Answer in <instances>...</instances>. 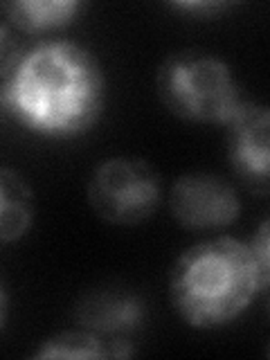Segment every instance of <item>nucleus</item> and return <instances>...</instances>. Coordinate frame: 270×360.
Returning a JSON list of instances; mask_svg holds the SVG:
<instances>
[{
	"instance_id": "obj_9",
	"label": "nucleus",
	"mask_w": 270,
	"mask_h": 360,
	"mask_svg": "<svg viewBox=\"0 0 270 360\" xmlns=\"http://www.w3.org/2000/svg\"><path fill=\"white\" fill-rule=\"evenodd\" d=\"M34 191L16 169L0 167V248L16 243L34 223Z\"/></svg>"
},
{
	"instance_id": "obj_4",
	"label": "nucleus",
	"mask_w": 270,
	"mask_h": 360,
	"mask_svg": "<svg viewBox=\"0 0 270 360\" xmlns=\"http://www.w3.org/2000/svg\"><path fill=\"white\" fill-rule=\"evenodd\" d=\"M88 202L110 225H140L160 207L162 180L149 160L112 155L101 160L88 178Z\"/></svg>"
},
{
	"instance_id": "obj_12",
	"label": "nucleus",
	"mask_w": 270,
	"mask_h": 360,
	"mask_svg": "<svg viewBox=\"0 0 270 360\" xmlns=\"http://www.w3.org/2000/svg\"><path fill=\"white\" fill-rule=\"evenodd\" d=\"M248 245H250L252 259H255V264H257L262 286L268 292V284H270V223H268V219L262 221L257 234L252 236V241L248 243Z\"/></svg>"
},
{
	"instance_id": "obj_7",
	"label": "nucleus",
	"mask_w": 270,
	"mask_h": 360,
	"mask_svg": "<svg viewBox=\"0 0 270 360\" xmlns=\"http://www.w3.org/2000/svg\"><path fill=\"white\" fill-rule=\"evenodd\" d=\"M146 320V304L122 290H99L88 295L77 309L82 329L104 338H127L142 329Z\"/></svg>"
},
{
	"instance_id": "obj_10",
	"label": "nucleus",
	"mask_w": 270,
	"mask_h": 360,
	"mask_svg": "<svg viewBox=\"0 0 270 360\" xmlns=\"http://www.w3.org/2000/svg\"><path fill=\"white\" fill-rule=\"evenodd\" d=\"M135 347L127 338H104L93 331H61L34 352V358L52 360V358H131Z\"/></svg>"
},
{
	"instance_id": "obj_2",
	"label": "nucleus",
	"mask_w": 270,
	"mask_h": 360,
	"mask_svg": "<svg viewBox=\"0 0 270 360\" xmlns=\"http://www.w3.org/2000/svg\"><path fill=\"white\" fill-rule=\"evenodd\" d=\"M259 292L266 295L250 245L232 236L189 245L169 270V302L198 331L234 322Z\"/></svg>"
},
{
	"instance_id": "obj_1",
	"label": "nucleus",
	"mask_w": 270,
	"mask_h": 360,
	"mask_svg": "<svg viewBox=\"0 0 270 360\" xmlns=\"http://www.w3.org/2000/svg\"><path fill=\"white\" fill-rule=\"evenodd\" d=\"M104 104V68L93 50L70 39H48L25 50L0 86V108L27 131L56 140L88 133Z\"/></svg>"
},
{
	"instance_id": "obj_11",
	"label": "nucleus",
	"mask_w": 270,
	"mask_h": 360,
	"mask_svg": "<svg viewBox=\"0 0 270 360\" xmlns=\"http://www.w3.org/2000/svg\"><path fill=\"white\" fill-rule=\"evenodd\" d=\"M22 54H25V48H22L18 32L5 18H0V86L16 70Z\"/></svg>"
},
{
	"instance_id": "obj_5",
	"label": "nucleus",
	"mask_w": 270,
	"mask_h": 360,
	"mask_svg": "<svg viewBox=\"0 0 270 360\" xmlns=\"http://www.w3.org/2000/svg\"><path fill=\"white\" fill-rule=\"evenodd\" d=\"M169 210L180 228L212 232L236 223L243 205L230 180L210 172H191L174 180L169 189Z\"/></svg>"
},
{
	"instance_id": "obj_13",
	"label": "nucleus",
	"mask_w": 270,
	"mask_h": 360,
	"mask_svg": "<svg viewBox=\"0 0 270 360\" xmlns=\"http://www.w3.org/2000/svg\"><path fill=\"white\" fill-rule=\"evenodd\" d=\"M172 7L198 18H210V16H219L228 7V3H205V0H198V3H174Z\"/></svg>"
},
{
	"instance_id": "obj_3",
	"label": "nucleus",
	"mask_w": 270,
	"mask_h": 360,
	"mask_svg": "<svg viewBox=\"0 0 270 360\" xmlns=\"http://www.w3.org/2000/svg\"><path fill=\"white\" fill-rule=\"evenodd\" d=\"M155 90L172 115L196 124H228L243 104L232 68L219 54L185 48L158 65Z\"/></svg>"
},
{
	"instance_id": "obj_14",
	"label": "nucleus",
	"mask_w": 270,
	"mask_h": 360,
	"mask_svg": "<svg viewBox=\"0 0 270 360\" xmlns=\"http://www.w3.org/2000/svg\"><path fill=\"white\" fill-rule=\"evenodd\" d=\"M7 311H9V300H7L3 284H0V331H3V326L7 322Z\"/></svg>"
},
{
	"instance_id": "obj_8",
	"label": "nucleus",
	"mask_w": 270,
	"mask_h": 360,
	"mask_svg": "<svg viewBox=\"0 0 270 360\" xmlns=\"http://www.w3.org/2000/svg\"><path fill=\"white\" fill-rule=\"evenodd\" d=\"M86 11L82 0H5L0 3L3 16L18 34H52L70 27Z\"/></svg>"
},
{
	"instance_id": "obj_6",
	"label": "nucleus",
	"mask_w": 270,
	"mask_h": 360,
	"mask_svg": "<svg viewBox=\"0 0 270 360\" xmlns=\"http://www.w3.org/2000/svg\"><path fill=\"white\" fill-rule=\"evenodd\" d=\"M270 115L262 101H243L225 124V155L236 180L257 196L270 191Z\"/></svg>"
}]
</instances>
